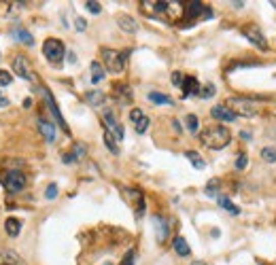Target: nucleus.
Wrapping results in <instances>:
<instances>
[{"mask_svg":"<svg viewBox=\"0 0 276 265\" xmlns=\"http://www.w3.org/2000/svg\"><path fill=\"white\" fill-rule=\"evenodd\" d=\"M200 140H202L204 147H208L212 151H221L230 144L232 134H230V129L223 127V125H208L200 134Z\"/></svg>","mask_w":276,"mask_h":265,"instance_id":"obj_1","label":"nucleus"},{"mask_svg":"<svg viewBox=\"0 0 276 265\" xmlns=\"http://www.w3.org/2000/svg\"><path fill=\"white\" fill-rule=\"evenodd\" d=\"M227 108H232V111L236 113V117H255L259 113V106L255 102V98H240V95H236V98H230L225 104Z\"/></svg>","mask_w":276,"mask_h":265,"instance_id":"obj_2","label":"nucleus"},{"mask_svg":"<svg viewBox=\"0 0 276 265\" xmlns=\"http://www.w3.org/2000/svg\"><path fill=\"white\" fill-rule=\"evenodd\" d=\"M43 55L47 57V62L59 66L64 62V55H66V47L59 39H47L43 43Z\"/></svg>","mask_w":276,"mask_h":265,"instance_id":"obj_3","label":"nucleus"},{"mask_svg":"<svg viewBox=\"0 0 276 265\" xmlns=\"http://www.w3.org/2000/svg\"><path fill=\"white\" fill-rule=\"evenodd\" d=\"M102 62L106 72H121L128 62V51H115V49H102Z\"/></svg>","mask_w":276,"mask_h":265,"instance_id":"obj_4","label":"nucleus"},{"mask_svg":"<svg viewBox=\"0 0 276 265\" xmlns=\"http://www.w3.org/2000/svg\"><path fill=\"white\" fill-rule=\"evenodd\" d=\"M3 185L9 193H19V191L26 187V174L19 170H11L3 176Z\"/></svg>","mask_w":276,"mask_h":265,"instance_id":"obj_5","label":"nucleus"},{"mask_svg":"<svg viewBox=\"0 0 276 265\" xmlns=\"http://www.w3.org/2000/svg\"><path fill=\"white\" fill-rule=\"evenodd\" d=\"M13 72H15L17 77H21L23 81H34V79H37L26 55H15L13 57Z\"/></svg>","mask_w":276,"mask_h":265,"instance_id":"obj_6","label":"nucleus"},{"mask_svg":"<svg viewBox=\"0 0 276 265\" xmlns=\"http://www.w3.org/2000/svg\"><path fill=\"white\" fill-rule=\"evenodd\" d=\"M183 15H185V19H198L200 15L210 19L212 17V11L204 7V3H198V0H196V3H185L183 5Z\"/></svg>","mask_w":276,"mask_h":265,"instance_id":"obj_7","label":"nucleus"},{"mask_svg":"<svg viewBox=\"0 0 276 265\" xmlns=\"http://www.w3.org/2000/svg\"><path fill=\"white\" fill-rule=\"evenodd\" d=\"M242 34H244V39L249 41V43H253L257 49H261V51H268V41H266V36H263V32L257 28V26H247L244 30H242Z\"/></svg>","mask_w":276,"mask_h":265,"instance_id":"obj_8","label":"nucleus"},{"mask_svg":"<svg viewBox=\"0 0 276 265\" xmlns=\"http://www.w3.org/2000/svg\"><path fill=\"white\" fill-rule=\"evenodd\" d=\"M102 119H104L106 131H111V134L115 136V140H124V127L117 121V117H115V113L111 111V108H106V111L102 113Z\"/></svg>","mask_w":276,"mask_h":265,"instance_id":"obj_9","label":"nucleus"},{"mask_svg":"<svg viewBox=\"0 0 276 265\" xmlns=\"http://www.w3.org/2000/svg\"><path fill=\"white\" fill-rule=\"evenodd\" d=\"M210 117L212 119H217V121H225V123H232L236 121V113L232 111V108H227L225 104H217V106H212L210 108Z\"/></svg>","mask_w":276,"mask_h":265,"instance_id":"obj_10","label":"nucleus"},{"mask_svg":"<svg viewBox=\"0 0 276 265\" xmlns=\"http://www.w3.org/2000/svg\"><path fill=\"white\" fill-rule=\"evenodd\" d=\"M43 95H45V102H47V106H49V111H51V115L55 117V121H57V125L62 127L66 134H68V125H66V121H64V117H62V113H59V108H57V104H55V100H53V95L47 91V89H43Z\"/></svg>","mask_w":276,"mask_h":265,"instance_id":"obj_11","label":"nucleus"},{"mask_svg":"<svg viewBox=\"0 0 276 265\" xmlns=\"http://www.w3.org/2000/svg\"><path fill=\"white\" fill-rule=\"evenodd\" d=\"M39 131H41V136L47 140V142H55V125L49 121V119H45V117H39Z\"/></svg>","mask_w":276,"mask_h":265,"instance_id":"obj_12","label":"nucleus"},{"mask_svg":"<svg viewBox=\"0 0 276 265\" xmlns=\"http://www.w3.org/2000/svg\"><path fill=\"white\" fill-rule=\"evenodd\" d=\"M117 26L121 28L124 32H128V34L138 32V21L134 17H130V15H119L117 17Z\"/></svg>","mask_w":276,"mask_h":265,"instance_id":"obj_13","label":"nucleus"},{"mask_svg":"<svg viewBox=\"0 0 276 265\" xmlns=\"http://www.w3.org/2000/svg\"><path fill=\"white\" fill-rule=\"evenodd\" d=\"M181 89H183V98H189V95H198V93H200V83H198L196 77H185Z\"/></svg>","mask_w":276,"mask_h":265,"instance_id":"obj_14","label":"nucleus"},{"mask_svg":"<svg viewBox=\"0 0 276 265\" xmlns=\"http://www.w3.org/2000/svg\"><path fill=\"white\" fill-rule=\"evenodd\" d=\"M153 223H155V234H158V242H164V240L168 238L170 227H168L164 216H153Z\"/></svg>","mask_w":276,"mask_h":265,"instance_id":"obj_15","label":"nucleus"},{"mask_svg":"<svg viewBox=\"0 0 276 265\" xmlns=\"http://www.w3.org/2000/svg\"><path fill=\"white\" fill-rule=\"evenodd\" d=\"M113 95H115V100L119 104H130L132 102V89L128 85H117L115 91H113Z\"/></svg>","mask_w":276,"mask_h":265,"instance_id":"obj_16","label":"nucleus"},{"mask_svg":"<svg viewBox=\"0 0 276 265\" xmlns=\"http://www.w3.org/2000/svg\"><path fill=\"white\" fill-rule=\"evenodd\" d=\"M11 34L15 36V39L19 41V43H23V45H28V47H32L34 45V36L26 30V28H19V26H15L13 30H11Z\"/></svg>","mask_w":276,"mask_h":265,"instance_id":"obj_17","label":"nucleus"},{"mask_svg":"<svg viewBox=\"0 0 276 265\" xmlns=\"http://www.w3.org/2000/svg\"><path fill=\"white\" fill-rule=\"evenodd\" d=\"M172 248H174V252L178 257H189L191 255V248H189V244H187V240L185 238H174V242H172Z\"/></svg>","mask_w":276,"mask_h":265,"instance_id":"obj_18","label":"nucleus"},{"mask_svg":"<svg viewBox=\"0 0 276 265\" xmlns=\"http://www.w3.org/2000/svg\"><path fill=\"white\" fill-rule=\"evenodd\" d=\"M89 70H91V83H94V85H98L100 81H104L106 70H104V66H102L100 62H91Z\"/></svg>","mask_w":276,"mask_h":265,"instance_id":"obj_19","label":"nucleus"},{"mask_svg":"<svg viewBox=\"0 0 276 265\" xmlns=\"http://www.w3.org/2000/svg\"><path fill=\"white\" fill-rule=\"evenodd\" d=\"M85 100H87L91 106H102L104 100H106V95H104L100 89H91V91L85 93Z\"/></svg>","mask_w":276,"mask_h":265,"instance_id":"obj_20","label":"nucleus"},{"mask_svg":"<svg viewBox=\"0 0 276 265\" xmlns=\"http://www.w3.org/2000/svg\"><path fill=\"white\" fill-rule=\"evenodd\" d=\"M149 100L153 104H162V106H172V98L170 95H166V93H160V91H149Z\"/></svg>","mask_w":276,"mask_h":265,"instance_id":"obj_21","label":"nucleus"},{"mask_svg":"<svg viewBox=\"0 0 276 265\" xmlns=\"http://www.w3.org/2000/svg\"><path fill=\"white\" fill-rule=\"evenodd\" d=\"M5 229H7V234H9L11 238H17L19 231H21V223L11 216V219H7V223H5Z\"/></svg>","mask_w":276,"mask_h":265,"instance_id":"obj_22","label":"nucleus"},{"mask_svg":"<svg viewBox=\"0 0 276 265\" xmlns=\"http://www.w3.org/2000/svg\"><path fill=\"white\" fill-rule=\"evenodd\" d=\"M185 157L191 161V165H194L196 170H204V168H206V161H204L196 151H187V153H185Z\"/></svg>","mask_w":276,"mask_h":265,"instance_id":"obj_23","label":"nucleus"},{"mask_svg":"<svg viewBox=\"0 0 276 265\" xmlns=\"http://www.w3.org/2000/svg\"><path fill=\"white\" fill-rule=\"evenodd\" d=\"M104 144L113 155H119V144H117V140H115V136L111 134V131H104Z\"/></svg>","mask_w":276,"mask_h":265,"instance_id":"obj_24","label":"nucleus"},{"mask_svg":"<svg viewBox=\"0 0 276 265\" xmlns=\"http://www.w3.org/2000/svg\"><path fill=\"white\" fill-rule=\"evenodd\" d=\"M217 202H219V206L223 208V210H227V212H232V214H240V208L238 206H234V204L227 200L225 195H217Z\"/></svg>","mask_w":276,"mask_h":265,"instance_id":"obj_25","label":"nucleus"},{"mask_svg":"<svg viewBox=\"0 0 276 265\" xmlns=\"http://www.w3.org/2000/svg\"><path fill=\"white\" fill-rule=\"evenodd\" d=\"M185 123H187V129L191 131V134H198V131H200V119L196 115H187Z\"/></svg>","mask_w":276,"mask_h":265,"instance_id":"obj_26","label":"nucleus"},{"mask_svg":"<svg viewBox=\"0 0 276 265\" xmlns=\"http://www.w3.org/2000/svg\"><path fill=\"white\" fill-rule=\"evenodd\" d=\"M261 159L268 161V163H274V161H276V149H274V147L261 149Z\"/></svg>","mask_w":276,"mask_h":265,"instance_id":"obj_27","label":"nucleus"},{"mask_svg":"<svg viewBox=\"0 0 276 265\" xmlns=\"http://www.w3.org/2000/svg\"><path fill=\"white\" fill-rule=\"evenodd\" d=\"M3 257H5V265H21L19 257L15 255L13 250H5V252H3Z\"/></svg>","mask_w":276,"mask_h":265,"instance_id":"obj_28","label":"nucleus"},{"mask_svg":"<svg viewBox=\"0 0 276 265\" xmlns=\"http://www.w3.org/2000/svg\"><path fill=\"white\" fill-rule=\"evenodd\" d=\"M214 91H217V89H214V85H212V83H208V85H204L202 89H200V98H204V100H208V98H212V95H214Z\"/></svg>","mask_w":276,"mask_h":265,"instance_id":"obj_29","label":"nucleus"},{"mask_svg":"<svg viewBox=\"0 0 276 265\" xmlns=\"http://www.w3.org/2000/svg\"><path fill=\"white\" fill-rule=\"evenodd\" d=\"M149 123H151V121H149V117L145 115V117H142L140 121H138V123L134 125V127H136V134H145V131L149 129Z\"/></svg>","mask_w":276,"mask_h":265,"instance_id":"obj_30","label":"nucleus"},{"mask_svg":"<svg viewBox=\"0 0 276 265\" xmlns=\"http://www.w3.org/2000/svg\"><path fill=\"white\" fill-rule=\"evenodd\" d=\"M11 81H13V75H11V72H7V70H0V87L11 85Z\"/></svg>","mask_w":276,"mask_h":265,"instance_id":"obj_31","label":"nucleus"},{"mask_svg":"<svg viewBox=\"0 0 276 265\" xmlns=\"http://www.w3.org/2000/svg\"><path fill=\"white\" fill-rule=\"evenodd\" d=\"M73 157H75V161H81L83 157H85V147H83V144H75V149H73Z\"/></svg>","mask_w":276,"mask_h":265,"instance_id":"obj_32","label":"nucleus"},{"mask_svg":"<svg viewBox=\"0 0 276 265\" xmlns=\"http://www.w3.org/2000/svg\"><path fill=\"white\" fill-rule=\"evenodd\" d=\"M85 9L89 11V13H94V15H98L100 11H102L100 3H96V0H89V3H85Z\"/></svg>","mask_w":276,"mask_h":265,"instance_id":"obj_33","label":"nucleus"},{"mask_svg":"<svg viewBox=\"0 0 276 265\" xmlns=\"http://www.w3.org/2000/svg\"><path fill=\"white\" fill-rule=\"evenodd\" d=\"M142 117H145V115H142V111H140V108H132V111H130V121L134 123V125L140 121Z\"/></svg>","mask_w":276,"mask_h":265,"instance_id":"obj_34","label":"nucleus"},{"mask_svg":"<svg viewBox=\"0 0 276 265\" xmlns=\"http://www.w3.org/2000/svg\"><path fill=\"white\" fill-rule=\"evenodd\" d=\"M183 81H185V75L183 72H172V85H176V87H181L183 85Z\"/></svg>","mask_w":276,"mask_h":265,"instance_id":"obj_35","label":"nucleus"},{"mask_svg":"<svg viewBox=\"0 0 276 265\" xmlns=\"http://www.w3.org/2000/svg\"><path fill=\"white\" fill-rule=\"evenodd\" d=\"M134 257H136V250L132 248V250H128V255L124 257V261L119 263V265H134Z\"/></svg>","mask_w":276,"mask_h":265,"instance_id":"obj_36","label":"nucleus"},{"mask_svg":"<svg viewBox=\"0 0 276 265\" xmlns=\"http://www.w3.org/2000/svg\"><path fill=\"white\" fill-rule=\"evenodd\" d=\"M55 195H57V185L51 183L49 187H47V191H45V197L47 200H55Z\"/></svg>","mask_w":276,"mask_h":265,"instance_id":"obj_37","label":"nucleus"},{"mask_svg":"<svg viewBox=\"0 0 276 265\" xmlns=\"http://www.w3.org/2000/svg\"><path fill=\"white\" fill-rule=\"evenodd\" d=\"M75 28H77L79 32H83V30L87 28V21L83 19V17H77V19H75Z\"/></svg>","mask_w":276,"mask_h":265,"instance_id":"obj_38","label":"nucleus"},{"mask_svg":"<svg viewBox=\"0 0 276 265\" xmlns=\"http://www.w3.org/2000/svg\"><path fill=\"white\" fill-rule=\"evenodd\" d=\"M244 165H247V155H238V159H236V168H238V170H242Z\"/></svg>","mask_w":276,"mask_h":265,"instance_id":"obj_39","label":"nucleus"},{"mask_svg":"<svg viewBox=\"0 0 276 265\" xmlns=\"http://www.w3.org/2000/svg\"><path fill=\"white\" fill-rule=\"evenodd\" d=\"M11 102H9V98H7V95L3 93V91H0V106H3V108H7Z\"/></svg>","mask_w":276,"mask_h":265,"instance_id":"obj_40","label":"nucleus"},{"mask_svg":"<svg viewBox=\"0 0 276 265\" xmlns=\"http://www.w3.org/2000/svg\"><path fill=\"white\" fill-rule=\"evenodd\" d=\"M240 138H242V140H247V142H251V138H253V136H251V131L242 129V131H240Z\"/></svg>","mask_w":276,"mask_h":265,"instance_id":"obj_41","label":"nucleus"},{"mask_svg":"<svg viewBox=\"0 0 276 265\" xmlns=\"http://www.w3.org/2000/svg\"><path fill=\"white\" fill-rule=\"evenodd\" d=\"M62 161H64V163H73V161H75V157H73V153H66V155H64V157H62Z\"/></svg>","mask_w":276,"mask_h":265,"instance_id":"obj_42","label":"nucleus"},{"mask_svg":"<svg viewBox=\"0 0 276 265\" xmlns=\"http://www.w3.org/2000/svg\"><path fill=\"white\" fill-rule=\"evenodd\" d=\"M66 55H68V62H70V64H75V62H77V55H75L73 51H70V53H66Z\"/></svg>","mask_w":276,"mask_h":265,"instance_id":"obj_43","label":"nucleus"},{"mask_svg":"<svg viewBox=\"0 0 276 265\" xmlns=\"http://www.w3.org/2000/svg\"><path fill=\"white\" fill-rule=\"evenodd\" d=\"M23 106L30 108V106H32V100H30V98H26V100H23Z\"/></svg>","mask_w":276,"mask_h":265,"instance_id":"obj_44","label":"nucleus"},{"mask_svg":"<svg viewBox=\"0 0 276 265\" xmlns=\"http://www.w3.org/2000/svg\"><path fill=\"white\" fill-rule=\"evenodd\" d=\"M191 265H206V263H204V261H194Z\"/></svg>","mask_w":276,"mask_h":265,"instance_id":"obj_45","label":"nucleus"},{"mask_svg":"<svg viewBox=\"0 0 276 265\" xmlns=\"http://www.w3.org/2000/svg\"><path fill=\"white\" fill-rule=\"evenodd\" d=\"M270 5H274V9H276V0H272V3Z\"/></svg>","mask_w":276,"mask_h":265,"instance_id":"obj_46","label":"nucleus"},{"mask_svg":"<svg viewBox=\"0 0 276 265\" xmlns=\"http://www.w3.org/2000/svg\"><path fill=\"white\" fill-rule=\"evenodd\" d=\"M0 57H3V55H0Z\"/></svg>","mask_w":276,"mask_h":265,"instance_id":"obj_47","label":"nucleus"}]
</instances>
